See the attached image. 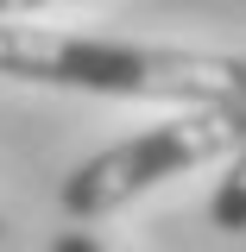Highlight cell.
<instances>
[{"label": "cell", "instance_id": "obj_3", "mask_svg": "<svg viewBox=\"0 0 246 252\" xmlns=\"http://www.w3.org/2000/svg\"><path fill=\"white\" fill-rule=\"evenodd\" d=\"M209 220H215L221 233H246V132H240V145H234V158H227V177L209 195Z\"/></svg>", "mask_w": 246, "mask_h": 252}, {"label": "cell", "instance_id": "obj_6", "mask_svg": "<svg viewBox=\"0 0 246 252\" xmlns=\"http://www.w3.org/2000/svg\"><path fill=\"white\" fill-rule=\"evenodd\" d=\"M0 233H6V220H0Z\"/></svg>", "mask_w": 246, "mask_h": 252}, {"label": "cell", "instance_id": "obj_2", "mask_svg": "<svg viewBox=\"0 0 246 252\" xmlns=\"http://www.w3.org/2000/svg\"><path fill=\"white\" fill-rule=\"evenodd\" d=\"M240 132H246V114H234V107H177L171 120H158L145 132L120 139V145H107V152L82 158L63 177L57 208L70 220H101L114 208H126L133 195L183 177V170H202L215 158H234Z\"/></svg>", "mask_w": 246, "mask_h": 252}, {"label": "cell", "instance_id": "obj_4", "mask_svg": "<svg viewBox=\"0 0 246 252\" xmlns=\"http://www.w3.org/2000/svg\"><path fill=\"white\" fill-rule=\"evenodd\" d=\"M51 252H114L107 240H95L89 227H63L57 240H51Z\"/></svg>", "mask_w": 246, "mask_h": 252}, {"label": "cell", "instance_id": "obj_5", "mask_svg": "<svg viewBox=\"0 0 246 252\" xmlns=\"http://www.w3.org/2000/svg\"><path fill=\"white\" fill-rule=\"evenodd\" d=\"M38 6H51V0H0V19H26V13H38Z\"/></svg>", "mask_w": 246, "mask_h": 252}, {"label": "cell", "instance_id": "obj_1", "mask_svg": "<svg viewBox=\"0 0 246 252\" xmlns=\"http://www.w3.org/2000/svg\"><path fill=\"white\" fill-rule=\"evenodd\" d=\"M0 76L38 82V89L114 94V101L246 114V57L183 51V44H133V38H89V32L0 19Z\"/></svg>", "mask_w": 246, "mask_h": 252}]
</instances>
